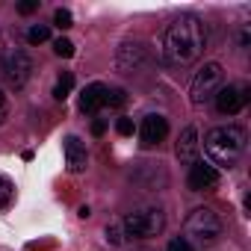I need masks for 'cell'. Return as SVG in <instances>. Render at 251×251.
<instances>
[{
  "instance_id": "6da1fadb",
  "label": "cell",
  "mask_w": 251,
  "mask_h": 251,
  "mask_svg": "<svg viewBox=\"0 0 251 251\" xmlns=\"http://www.w3.org/2000/svg\"><path fill=\"white\" fill-rule=\"evenodd\" d=\"M207 48V30L198 15H180L166 27L163 56L169 65H192Z\"/></svg>"
},
{
  "instance_id": "7a4b0ae2",
  "label": "cell",
  "mask_w": 251,
  "mask_h": 251,
  "mask_svg": "<svg viewBox=\"0 0 251 251\" xmlns=\"http://www.w3.org/2000/svg\"><path fill=\"white\" fill-rule=\"evenodd\" d=\"M204 151H207V157L216 166L233 169L239 163V157L245 154V130L236 127V124H222V127H213L204 136Z\"/></svg>"
},
{
  "instance_id": "3957f363",
  "label": "cell",
  "mask_w": 251,
  "mask_h": 251,
  "mask_svg": "<svg viewBox=\"0 0 251 251\" xmlns=\"http://www.w3.org/2000/svg\"><path fill=\"white\" fill-rule=\"evenodd\" d=\"M121 227H124V236H139V239H151L157 233H163L166 227V216L160 207H142V210H133L121 219Z\"/></svg>"
},
{
  "instance_id": "277c9868",
  "label": "cell",
  "mask_w": 251,
  "mask_h": 251,
  "mask_svg": "<svg viewBox=\"0 0 251 251\" xmlns=\"http://www.w3.org/2000/svg\"><path fill=\"white\" fill-rule=\"evenodd\" d=\"M222 86H225V68H222L219 62H204V65L195 71V77H192L189 98H192L195 106H201V103L213 100Z\"/></svg>"
},
{
  "instance_id": "5b68a950",
  "label": "cell",
  "mask_w": 251,
  "mask_h": 251,
  "mask_svg": "<svg viewBox=\"0 0 251 251\" xmlns=\"http://www.w3.org/2000/svg\"><path fill=\"white\" fill-rule=\"evenodd\" d=\"M183 227H186V239H198V242H204V245L216 242V239L222 236V230H225L219 213L210 210V207L192 210V213L186 216V225H183Z\"/></svg>"
},
{
  "instance_id": "8992f818",
  "label": "cell",
  "mask_w": 251,
  "mask_h": 251,
  "mask_svg": "<svg viewBox=\"0 0 251 251\" xmlns=\"http://www.w3.org/2000/svg\"><path fill=\"white\" fill-rule=\"evenodd\" d=\"M0 77L6 80L9 89H24L33 77V59L24 50H9L0 56Z\"/></svg>"
},
{
  "instance_id": "52a82bcc",
  "label": "cell",
  "mask_w": 251,
  "mask_h": 251,
  "mask_svg": "<svg viewBox=\"0 0 251 251\" xmlns=\"http://www.w3.org/2000/svg\"><path fill=\"white\" fill-rule=\"evenodd\" d=\"M145 62H148V50L142 42H124L115 53V65L121 74H136V71H142Z\"/></svg>"
},
{
  "instance_id": "ba28073f",
  "label": "cell",
  "mask_w": 251,
  "mask_h": 251,
  "mask_svg": "<svg viewBox=\"0 0 251 251\" xmlns=\"http://www.w3.org/2000/svg\"><path fill=\"white\" fill-rule=\"evenodd\" d=\"M201 154V139H198V127L195 124H186L177 136V145H175V157L180 166H192Z\"/></svg>"
},
{
  "instance_id": "9c48e42d",
  "label": "cell",
  "mask_w": 251,
  "mask_h": 251,
  "mask_svg": "<svg viewBox=\"0 0 251 251\" xmlns=\"http://www.w3.org/2000/svg\"><path fill=\"white\" fill-rule=\"evenodd\" d=\"M189 189L192 192H207V189H216L219 186V169L204 163V160H195L189 166V177H186Z\"/></svg>"
},
{
  "instance_id": "30bf717a",
  "label": "cell",
  "mask_w": 251,
  "mask_h": 251,
  "mask_svg": "<svg viewBox=\"0 0 251 251\" xmlns=\"http://www.w3.org/2000/svg\"><path fill=\"white\" fill-rule=\"evenodd\" d=\"M166 136H169V121H166V115H160V112H151V115H145V118H142L139 139H142V145H145V148H154V145H160Z\"/></svg>"
},
{
  "instance_id": "8fae6325",
  "label": "cell",
  "mask_w": 251,
  "mask_h": 251,
  "mask_svg": "<svg viewBox=\"0 0 251 251\" xmlns=\"http://www.w3.org/2000/svg\"><path fill=\"white\" fill-rule=\"evenodd\" d=\"M216 109L222 112V115H236L242 106H245V100H248V89H236V86H222L219 92H216Z\"/></svg>"
},
{
  "instance_id": "7c38bea8",
  "label": "cell",
  "mask_w": 251,
  "mask_h": 251,
  "mask_svg": "<svg viewBox=\"0 0 251 251\" xmlns=\"http://www.w3.org/2000/svg\"><path fill=\"white\" fill-rule=\"evenodd\" d=\"M62 151H65V169H68L71 175L86 172V166H89V151H86V145H83L77 136H68L65 145H62Z\"/></svg>"
},
{
  "instance_id": "4fadbf2b",
  "label": "cell",
  "mask_w": 251,
  "mask_h": 251,
  "mask_svg": "<svg viewBox=\"0 0 251 251\" xmlns=\"http://www.w3.org/2000/svg\"><path fill=\"white\" fill-rule=\"evenodd\" d=\"M103 95H106V86L103 83H92L80 92V112H95L103 106Z\"/></svg>"
},
{
  "instance_id": "5bb4252c",
  "label": "cell",
  "mask_w": 251,
  "mask_h": 251,
  "mask_svg": "<svg viewBox=\"0 0 251 251\" xmlns=\"http://www.w3.org/2000/svg\"><path fill=\"white\" fill-rule=\"evenodd\" d=\"M71 89H74V74L71 71H62L59 80H56V86H53V98L56 100H65L71 95Z\"/></svg>"
},
{
  "instance_id": "9a60e30c",
  "label": "cell",
  "mask_w": 251,
  "mask_h": 251,
  "mask_svg": "<svg viewBox=\"0 0 251 251\" xmlns=\"http://www.w3.org/2000/svg\"><path fill=\"white\" fill-rule=\"evenodd\" d=\"M12 198H15V186H12V180H9L6 175H0V210H6V207L12 204Z\"/></svg>"
},
{
  "instance_id": "2e32d148",
  "label": "cell",
  "mask_w": 251,
  "mask_h": 251,
  "mask_svg": "<svg viewBox=\"0 0 251 251\" xmlns=\"http://www.w3.org/2000/svg\"><path fill=\"white\" fill-rule=\"evenodd\" d=\"M50 39V27L48 24H33L30 30H27V42L30 45H42V42H48Z\"/></svg>"
},
{
  "instance_id": "e0dca14e",
  "label": "cell",
  "mask_w": 251,
  "mask_h": 251,
  "mask_svg": "<svg viewBox=\"0 0 251 251\" xmlns=\"http://www.w3.org/2000/svg\"><path fill=\"white\" fill-rule=\"evenodd\" d=\"M53 53H56V56H62V59H71V56H74V42H71V39H65V36L53 39Z\"/></svg>"
},
{
  "instance_id": "ac0fdd59",
  "label": "cell",
  "mask_w": 251,
  "mask_h": 251,
  "mask_svg": "<svg viewBox=\"0 0 251 251\" xmlns=\"http://www.w3.org/2000/svg\"><path fill=\"white\" fill-rule=\"evenodd\" d=\"M106 242H109V245H121V242H124V227H121V222H109V225H106Z\"/></svg>"
},
{
  "instance_id": "d6986e66",
  "label": "cell",
  "mask_w": 251,
  "mask_h": 251,
  "mask_svg": "<svg viewBox=\"0 0 251 251\" xmlns=\"http://www.w3.org/2000/svg\"><path fill=\"white\" fill-rule=\"evenodd\" d=\"M103 103H109V106H124V103H127V92H124V89H106Z\"/></svg>"
},
{
  "instance_id": "ffe728a7",
  "label": "cell",
  "mask_w": 251,
  "mask_h": 251,
  "mask_svg": "<svg viewBox=\"0 0 251 251\" xmlns=\"http://www.w3.org/2000/svg\"><path fill=\"white\" fill-rule=\"evenodd\" d=\"M53 27H59V30H71V27H74V15H71L68 9H56V12H53Z\"/></svg>"
},
{
  "instance_id": "44dd1931",
  "label": "cell",
  "mask_w": 251,
  "mask_h": 251,
  "mask_svg": "<svg viewBox=\"0 0 251 251\" xmlns=\"http://www.w3.org/2000/svg\"><path fill=\"white\" fill-rule=\"evenodd\" d=\"M166 251H195V248H192V242H189L186 236H175V239L166 245Z\"/></svg>"
},
{
  "instance_id": "7402d4cb",
  "label": "cell",
  "mask_w": 251,
  "mask_h": 251,
  "mask_svg": "<svg viewBox=\"0 0 251 251\" xmlns=\"http://www.w3.org/2000/svg\"><path fill=\"white\" fill-rule=\"evenodd\" d=\"M115 130H118L121 136H133V130H136V127H133V118H118V121H115Z\"/></svg>"
},
{
  "instance_id": "603a6c76",
  "label": "cell",
  "mask_w": 251,
  "mask_h": 251,
  "mask_svg": "<svg viewBox=\"0 0 251 251\" xmlns=\"http://www.w3.org/2000/svg\"><path fill=\"white\" fill-rule=\"evenodd\" d=\"M39 6H42V0H21V3H18V12H21V15H33V12H39Z\"/></svg>"
},
{
  "instance_id": "cb8c5ba5",
  "label": "cell",
  "mask_w": 251,
  "mask_h": 251,
  "mask_svg": "<svg viewBox=\"0 0 251 251\" xmlns=\"http://www.w3.org/2000/svg\"><path fill=\"white\" fill-rule=\"evenodd\" d=\"M9 118V100H6V95H3V89H0V124H3Z\"/></svg>"
},
{
  "instance_id": "d4e9b609",
  "label": "cell",
  "mask_w": 251,
  "mask_h": 251,
  "mask_svg": "<svg viewBox=\"0 0 251 251\" xmlns=\"http://www.w3.org/2000/svg\"><path fill=\"white\" fill-rule=\"evenodd\" d=\"M92 133H95V136H103V133H106V121H103V118H95V121H92Z\"/></svg>"
},
{
  "instance_id": "484cf974",
  "label": "cell",
  "mask_w": 251,
  "mask_h": 251,
  "mask_svg": "<svg viewBox=\"0 0 251 251\" xmlns=\"http://www.w3.org/2000/svg\"><path fill=\"white\" fill-rule=\"evenodd\" d=\"M248 39H251V33H248V30H242V33H239V48H242V50L248 48Z\"/></svg>"
},
{
  "instance_id": "4316f807",
  "label": "cell",
  "mask_w": 251,
  "mask_h": 251,
  "mask_svg": "<svg viewBox=\"0 0 251 251\" xmlns=\"http://www.w3.org/2000/svg\"><path fill=\"white\" fill-rule=\"evenodd\" d=\"M77 213H80V219H89V216H92V210H89V207H80Z\"/></svg>"
}]
</instances>
